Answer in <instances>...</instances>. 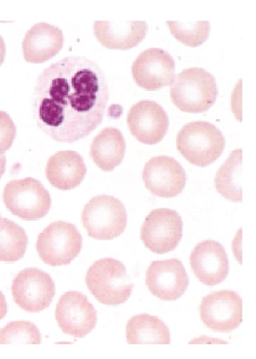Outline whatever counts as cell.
I'll use <instances>...</instances> for the list:
<instances>
[{"mask_svg": "<svg viewBox=\"0 0 256 359\" xmlns=\"http://www.w3.org/2000/svg\"><path fill=\"white\" fill-rule=\"evenodd\" d=\"M109 102L105 73L93 60L69 56L36 79L32 115L45 135L72 144L100 126Z\"/></svg>", "mask_w": 256, "mask_h": 359, "instance_id": "obj_1", "label": "cell"}, {"mask_svg": "<svg viewBox=\"0 0 256 359\" xmlns=\"http://www.w3.org/2000/svg\"><path fill=\"white\" fill-rule=\"evenodd\" d=\"M217 84L211 73L199 67L179 73L170 90L171 102L184 113H204L217 100Z\"/></svg>", "mask_w": 256, "mask_h": 359, "instance_id": "obj_2", "label": "cell"}, {"mask_svg": "<svg viewBox=\"0 0 256 359\" xmlns=\"http://www.w3.org/2000/svg\"><path fill=\"white\" fill-rule=\"evenodd\" d=\"M88 290L104 305L124 304L133 294V283L124 264L102 258L88 269L86 276Z\"/></svg>", "mask_w": 256, "mask_h": 359, "instance_id": "obj_3", "label": "cell"}, {"mask_svg": "<svg viewBox=\"0 0 256 359\" xmlns=\"http://www.w3.org/2000/svg\"><path fill=\"white\" fill-rule=\"evenodd\" d=\"M226 147L222 132L211 123H188L177 137V149L184 158L199 168L215 162Z\"/></svg>", "mask_w": 256, "mask_h": 359, "instance_id": "obj_4", "label": "cell"}, {"mask_svg": "<svg viewBox=\"0 0 256 359\" xmlns=\"http://www.w3.org/2000/svg\"><path fill=\"white\" fill-rule=\"evenodd\" d=\"M81 222L89 237L97 240L115 239L127 228V210L118 198L97 196L83 207Z\"/></svg>", "mask_w": 256, "mask_h": 359, "instance_id": "obj_5", "label": "cell"}, {"mask_svg": "<svg viewBox=\"0 0 256 359\" xmlns=\"http://www.w3.org/2000/svg\"><path fill=\"white\" fill-rule=\"evenodd\" d=\"M4 204L13 215L25 221H36L48 214L51 198L43 183L25 177L7 183L4 188Z\"/></svg>", "mask_w": 256, "mask_h": 359, "instance_id": "obj_6", "label": "cell"}, {"mask_svg": "<svg viewBox=\"0 0 256 359\" xmlns=\"http://www.w3.org/2000/svg\"><path fill=\"white\" fill-rule=\"evenodd\" d=\"M82 237L76 225L58 221L49 224L36 240V252L50 266L67 265L81 252Z\"/></svg>", "mask_w": 256, "mask_h": 359, "instance_id": "obj_7", "label": "cell"}, {"mask_svg": "<svg viewBox=\"0 0 256 359\" xmlns=\"http://www.w3.org/2000/svg\"><path fill=\"white\" fill-rule=\"evenodd\" d=\"M182 232L184 223L178 212L157 208L146 217L140 230V239L151 252L163 255L178 247Z\"/></svg>", "mask_w": 256, "mask_h": 359, "instance_id": "obj_8", "label": "cell"}, {"mask_svg": "<svg viewBox=\"0 0 256 359\" xmlns=\"http://www.w3.org/2000/svg\"><path fill=\"white\" fill-rule=\"evenodd\" d=\"M55 292V283L50 276L34 267L23 269L13 281V299L29 313H39L48 309Z\"/></svg>", "mask_w": 256, "mask_h": 359, "instance_id": "obj_9", "label": "cell"}, {"mask_svg": "<svg viewBox=\"0 0 256 359\" xmlns=\"http://www.w3.org/2000/svg\"><path fill=\"white\" fill-rule=\"evenodd\" d=\"M199 314L208 329L215 332H231L243 320V300L235 291L212 292L203 299Z\"/></svg>", "mask_w": 256, "mask_h": 359, "instance_id": "obj_10", "label": "cell"}, {"mask_svg": "<svg viewBox=\"0 0 256 359\" xmlns=\"http://www.w3.org/2000/svg\"><path fill=\"white\" fill-rule=\"evenodd\" d=\"M55 318L60 330L74 338H83L97 324L94 305L79 291H69L60 297L55 309Z\"/></svg>", "mask_w": 256, "mask_h": 359, "instance_id": "obj_11", "label": "cell"}, {"mask_svg": "<svg viewBox=\"0 0 256 359\" xmlns=\"http://www.w3.org/2000/svg\"><path fill=\"white\" fill-rule=\"evenodd\" d=\"M142 180L151 195L173 198L184 191L186 172L173 157L157 156L146 163L142 170Z\"/></svg>", "mask_w": 256, "mask_h": 359, "instance_id": "obj_12", "label": "cell"}, {"mask_svg": "<svg viewBox=\"0 0 256 359\" xmlns=\"http://www.w3.org/2000/svg\"><path fill=\"white\" fill-rule=\"evenodd\" d=\"M133 76L139 87L147 91L172 86L175 79V60L163 49H147L133 62Z\"/></svg>", "mask_w": 256, "mask_h": 359, "instance_id": "obj_13", "label": "cell"}, {"mask_svg": "<svg viewBox=\"0 0 256 359\" xmlns=\"http://www.w3.org/2000/svg\"><path fill=\"white\" fill-rule=\"evenodd\" d=\"M146 285L151 294L161 300L175 302L184 296L189 285V278L184 264L171 258L156 261L148 267Z\"/></svg>", "mask_w": 256, "mask_h": 359, "instance_id": "obj_14", "label": "cell"}, {"mask_svg": "<svg viewBox=\"0 0 256 359\" xmlns=\"http://www.w3.org/2000/svg\"><path fill=\"white\" fill-rule=\"evenodd\" d=\"M131 135L142 144H156L169 130V116L166 109L153 100H142L131 107L128 114Z\"/></svg>", "mask_w": 256, "mask_h": 359, "instance_id": "obj_15", "label": "cell"}, {"mask_svg": "<svg viewBox=\"0 0 256 359\" xmlns=\"http://www.w3.org/2000/svg\"><path fill=\"white\" fill-rule=\"evenodd\" d=\"M190 266L203 285H220L229 274V258L221 243L205 240L190 254Z\"/></svg>", "mask_w": 256, "mask_h": 359, "instance_id": "obj_16", "label": "cell"}, {"mask_svg": "<svg viewBox=\"0 0 256 359\" xmlns=\"http://www.w3.org/2000/svg\"><path fill=\"white\" fill-rule=\"evenodd\" d=\"M63 32L60 27L38 23L25 33L22 50L27 63L43 64L55 57L63 48Z\"/></svg>", "mask_w": 256, "mask_h": 359, "instance_id": "obj_17", "label": "cell"}, {"mask_svg": "<svg viewBox=\"0 0 256 359\" xmlns=\"http://www.w3.org/2000/svg\"><path fill=\"white\" fill-rule=\"evenodd\" d=\"M94 32L97 40L105 48H135L145 39L147 23L145 21H96Z\"/></svg>", "mask_w": 256, "mask_h": 359, "instance_id": "obj_18", "label": "cell"}, {"mask_svg": "<svg viewBox=\"0 0 256 359\" xmlns=\"http://www.w3.org/2000/svg\"><path fill=\"white\" fill-rule=\"evenodd\" d=\"M45 172L51 186L60 190H71L81 184L87 166L80 154L67 150L51 156Z\"/></svg>", "mask_w": 256, "mask_h": 359, "instance_id": "obj_19", "label": "cell"}, {"mask_svg": "<svg viewBox=\"0 0 256 359\" xmlns=\"http://www.w3.org/2000/svg\"><path fill=\"white\" fill-rule=\"evenodd\" d=\"M127 144L120 130L106 128L90 144V157L102 171L111 172L123 161Z\"/></svg>", "mask_w": 256, "mask_h": 359, "instance_id": "obj_20", "label": "cell"}, {"mask_svg": "<svg viewBox=\"0 0 256 359\" xmlns=\"http://www.w3.org/2000/svg\"><path fill=\"white\" fill-rule=\"evenodd\" d=\"M127 341L130 344L171 342V334L166 324L156 316L140 314L130 318L127 324Z\"/></svg>", "mask_w": 256, "mask_h": 359, "instance_id": "obj_21", "label": "cell"}, {"mask_svg": "<svg viewBox=\"0 0 256 359\" xmlns=\"http://www.w3.org/2000/svg\"><path fill=\"white\" fill-rule=\"evenodd\" d=\"M241 175H243V150L236 149L228 157L224 164L219 168L214 186L222 197L234 203L243 201V189H241Z\"/></svg>", "mask_w": 256, "mask_h": 359, "instance_id": "obj_22", "label": "cell"}, {"mask_svg": "<svg viewBox=\"0 0 256 359\" xmlns=\"http://www.w3.org/2000/svg\"><path fill=\"white\" fill-rule=\"evenodd\" d=\"M27 236L15 222L0 217V262L15 263L25 255Z\"/></svg>", "mask_w": 256, "mask_h": 359, "instance_id": "obj_23", "label": "cell"}, {"mask_svg": "<svg viewBox=\"0 0 256 359\" xmlns=\"http://www.w3.org/2000/svg\"><path fill=\"white\" fill-rule=\"evenodd\" d=\"M172 36L188 47L202 46L210 36L211 25L208 21H168Z\"/></svg>", "mask_w": 256, "mask_h": 359, "instance_id": "obj_24", "label": "cell"}, {"mask_svg": "<svg viewBox=\"0 0 256 359\" xmlns=\"http://www.w3.org/2000/svg\"><path fill=\"white\" fill-rule=\"evenodd\" d=\"M0 344H41L38 327L27 320H15L0 330Z\"/></svg>", "mask_w": 256, "mask_h": 359, "instance_id": "obj_25", "label": "cell"}, {"mask_svg": "<svg viewBox=\"0 0 256 359\" xmlns=\"http://www.w3.org/2000/svg\"><path fill=\"white\" fill-rule=\"evenodd\" d=\"M15 137V124L7 113L0 111V154L6 153L12 147Z\"/></svg>", "mask_w": 256, "mask_h": 359, "instance_id": "obj_26", "label": "cell"}, {"mask_svg": "<svg viewBox=\"0 0 256 359\" xmlns=\"http://www.w3.org/2000/svg\"><path fill=\"white\" fill-rule=\"evenodd\" d=\"M7 314V302L6 298L4 296L3 292L0 291V320H3Z\"/></svg>", "mask_w": 256, "mask_h": 359, "instance_id": "obj_27", "label": "cell"}, {"mask_svg": "<svg viewBox=\"0 0 256 359\" xmlns=\"http://www.w3.org/2000/svg\"><path fill=\"white\" fill-rule=\"evenodd\" d=\"M5 56H6V46L4 42L3 36H0V66L4 63Z\"/></svg>", "mask_w": 256, "mask_h": 359, "instance_id": "obj_28", "label": "cell"}, {"mask_svg": "<svg viewBox=\"0 0 256 359\" xmlns=\"http://www.w3.org/2000/svg\"><path fill=\"white\" fill-rule=\"evenodd\" d=\"M5 170H6V156L0 154V179L5 173Z\"/></svg>", "mask_w": 256, "mask_h": 359, "instance_id": "obj_29", "label": "cell"}]
</instances>
